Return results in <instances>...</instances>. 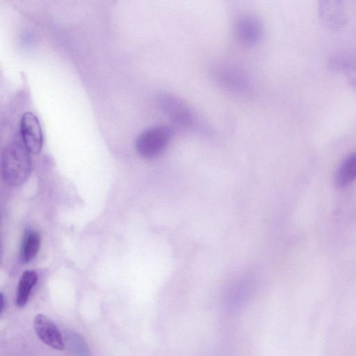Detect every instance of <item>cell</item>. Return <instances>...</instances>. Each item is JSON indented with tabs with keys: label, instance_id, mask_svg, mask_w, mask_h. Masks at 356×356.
Listing matches in <instances>:
<instances>
[{
	"label": "cell",
	"instance_id": "obj_1",
	"mask_svg": "<svg viewBox=\"0 0 356 356\" xmlns=\"http://www.w3.org/2000/svg\"><path fill=\"white\" fill-rule=\"evenodd\" d=\"M1 168L3 179L8 185L22 184L32 168L29 152L24 145L12 142L5 146L1 156Z\"/></svg>",
	"mask_w": 356,
	"mask_h": 356
},
{
	"label": "cell",
	"instance_id": "obj_3",
	"mask_svg": "<svg viewBox=\"0 0 356 356\" xmlns=\"http://www.w3.org/2000/svg\"><path fill=\"white\" fill-rule=\"evenodd\" d=\"M163 111L179 126L191 128L196 124V116L186 104L179 97L163 92L159 97Z\"/></svg>",
	"mask_w": 356,
	"mask_h": 356
},
{
	"label": "cell",
	"instance_id": "obj_9",
	"mask_svg": "<svg viewBox=\"0 0 356 356\" xmlns=\"http://www.w3.org/2000/svg\"><path fill=\"white\" fill-rule=\"evenodd\" d=\"M38 274L34 270H26L22 275L15 296V305L19 308L24 307L29 298L32 289L38 282Z\"/></svg>",
	"mask_w": 356,
	"mask_h": 356
},
{
	"label": "cell",
	"instance_id": "obj_5",
	"mask_svg": "<svg viewBox=\"0 0 356 356\" xmlns=\"http://www.w3.org/2000/svg\"><path fill=\"white\" fill-rule=\"evenodd\" d=\"M33 327L37 336L44 343L56 350L65 348L58 327L48 317L42 314H37L34 317Z\"/></svg>",
	"mask_w": 356,
	"mask_h": 356
},
{
	"label": "cell",
	"instance_id": "obj_12",
	"mask_svg": "<svg viewBox=\"0 0 356 356\" xmlns=\"http://www.w3.org/2000/svg\"><path fill=\"white\" fill-rule=\"evenodd\" d=\"M1 303H0V312L2 314L6 307V300L3 293H1Z\"/></svg>",
	"mask_w": 356,
	"mask_h": 356
},
{
	"label": "cell",
	"instance_id": "obj_11",
	"mask_svg": "<svg viewBox=\"0 0 356 356\" xmlns=\"http://www.w3.org/2000/svg\"><path fill=\"white\" fill-rule=\"evenodd\" d=\"M40 245V234L35 230L27 229L22 241L20 259L23 263L30 262L38 254Z\"/></svg>",
	"mask_w": 356,
	"mask_h": 356
},
{
	"label": "cell",
	"instance_id": "obj_8",
	"mask_svg": "<svg viewBox=\"0 0 356 356\" xmlns=\"http://www.w3.org/2000/svg\"><path fill=\"white\" fill-rule=\"evenodd\" d=\"M320 14L322 20L332 27L341 26L346 21L341 3L337 1H322Z\"/></svg>",
	"mask_w": 356,
	"mask_h": 356
},
{
	"label": "cell",
	"instance_id": "obj_6",
	"mask_svg": "<svg viewBox=\"0 0 356 356\" xmlns=\"http://www.w3.org/2000/svg\"><path fill=\"white\" fill-rule=\"evenodd\" d=\"M213 73L216 81L225 88L241 93L250 90L249 80L237 69L225 65L218 66Z\"/></svg>",
	"mask_w": 356,
	"mask_h": 356
},
{
	"label": "cell",
	"instance_id": "obj_2",
	"mask_svg": "<svg viewBox=\"0 0 356 356\" xmlns=\"http://www.w3.org/2000/svg\"><path fill=\"white\" fill-rule=\"evenodd\" d=\"M172 136V130L167 125L148 127L138 135L135 143L136 150L143 158L156 157L168 146Z\"/></svg>",
	"mask_w": 356,
	"mask_h": 356
},
{
	"label": "cell",
	"instance_id": "obj_10",
	"mask_svg": "<svg viewBox=\"0 0 356 356\" xmlns=\"http://www.w3.org/2000/svg\"><path fill=\"white\" fill-rule=\"evenodd\" d=\"M356 179V152L348 155L340 164L335 183L339 187L348 186Z\"/></svg>",
	"mask_w": 356,
	"mask_h": 356
},
{
	"label": "cell",
	"instance_id": "obj_7",
	"mask_svg": "<svg viewBox=\"0 0 356 356\" xmlns=\"http://www.w3.org/2000/svg\"><path fill=\"white\" fill-rule=\"evenodd\" d=\"M235 33L243 44L252 45L257 43L263 35V26L260 20L251 15H243L235 23Z\"/></svg>",
	"mask_w": 356,
	"mask_h": 356
},
{
	"label": "cell",
	"instance_id": "obj_4",
	"mask_svg": "<svg viewBox=\"0 0 356 356\" xmlns=\"http://www.w3.org/2000/svg\"><path fill=\"white\" fill-rule=\"evenodd\" d=\"M20 134L23 145L31 154H38L42 147L43 136L38 118L31 112L24 113L20 120Z\"/></svg>",
	"mask_w": 356,
	"mask_h": 356
}]
</instances>
